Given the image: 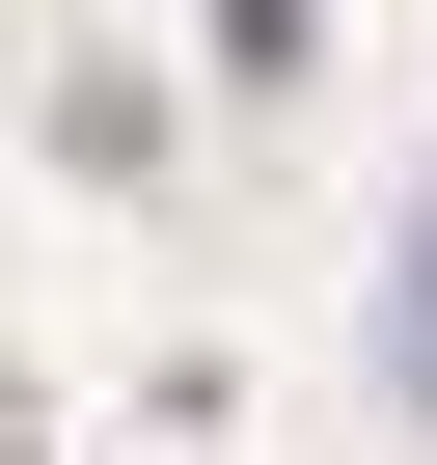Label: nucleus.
Here are the masks:
<instances>
[{
	"label": "nucleus",
	"mask_w": 437,
	"mask_h": 465,
	"mask_svg": "<svg viewBox=\"0 0 437 465\" xmlns=\"http://www.w3.org/2000/svg\"><path fill=\"white\" fill-rule=\"evenodd\" d=\"M383 383L437 411V192H410V247H383Z\"/></svg>",
	"instance_id": "nucleus-1"
}]
</instances>
